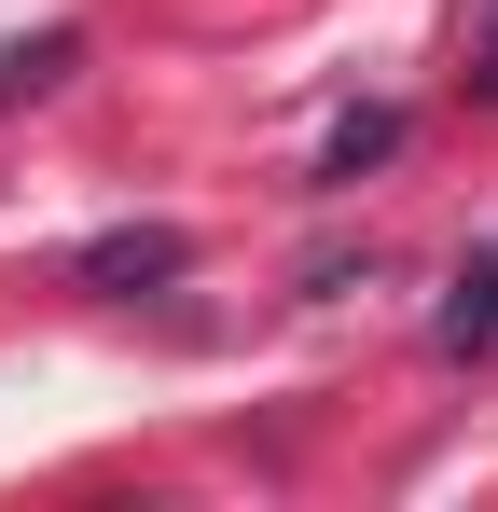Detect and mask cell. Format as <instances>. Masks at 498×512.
I'll list each match as a JSON object with an SVG mask.
<instances>
[{
    "label": "cell",
    "instance_id": "cell-2",
    "mask_svg": "<svg viewBox=\"0 0 498 512\" xmlns=\"http://www.w3.org/2000/svg\"><path fill=\"white\" fill-rule=\"evenodd\" d=\"M498 346V250L457 263V291H443V360H485Z\"/></svg>",
    "mask_w": 498,
    "mask_h": 512
},
{
    "label": "cell",
    "instance_id": "cell-1",
    "mask_svg": "<svg viewBox=\"0 0 498 512\" xmlns=\"http://www.w3.org/2000/svg\"><path fill=\"white\" fill-rule=\"evenodd\" d=\"M180 263H194V236H180V222H125V236H83L70 277H83V291H166Z\"/></svg>",
    "mask_w": 498,
    "mask_h": 512
},
{
    "label": "cell",
    "instance_id": "cell-4",
    "mask_svg": "<svg viewBox=\"0 0 498 512\" xmlns=\"http://www.w3.org/2000/svg\"><path fill=\"white\" fill-rule=\"evenodd\" d=\"M388 153H402V111H346L319 139V180H360V167H388Z\"/></svg>",
    "mask_w": 498,
    "mask_h": 512
},
{
    "label": "cell",
    "instance_id": "cell-3",
    "mask_svg": "<svg viewBox=\"0 0 498 512\" xmlns=\"http://www.w3.org/2000/svg\"><path fill=\"white\" fill-rule=\"evenodd\" d=\"M70 56H83V28H28V42H0V111H14V97H42Z\"/></svg>",
    "mask_w": 498,
    "mask_h": 512
}]
</instances>
